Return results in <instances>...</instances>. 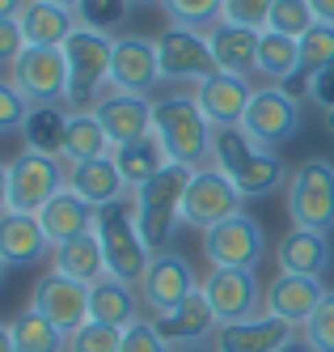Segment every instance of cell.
Here are the masks:
<instances>
[{
    "mask_svg": "<svg viewBox=\"0 0 334 352\" xmlns=\"http://www.w3.org/2000/svg\"><path fill=\"white\" fill-rule=\"evenodd\" d=\"M241 199L246 195L228 183L216 166H199V170H191V183H187V195H182V225L208 234L212 225L246 212Z\"/></svg>",
    "mask_w": 334,
    "mask_h": 352,
    "instance_id": "obj_8",
    "label": "cell"
},
{
    "mask_svg": "<svg viewBox=\"0 0 334 352\" xmlns=\"http://www.w3.org/2000/svg\"><path fill=\"white\" fill-rule=\"evenodd\" d=\"M68 72H72V89H68V107L93 102V98L110 85V56H115V34L106 30H89L76 26L64 43Z\"/></svg>",
    "mask_w": 334,
    "mask_h": 352,
    "instance_id": "obj_6",
    "label": "cell"
},
{
    "mask_svg": "<svg viewBox=\"0 0 334 352\" xmlns=\"http://www.w3.org/2000/svg\"><path fill=\"white\" fill-rule=\"evenodd\" d=\"M305 340H309L313 352H334V293H326L318 314L305 322Z\"/></svg>",
    "mask_w": 334,
    "mask_h": 352,
    "instance_id": "obj_41",
    "label": "cell"
},
{
    "mask_svg": "<svg viewBox=\"0 0 334 352\" xmlns=\"http://www.w3.org/2000/svg\"><path fill=\"white\" fill-rule=\"evenodd\" d=\"M51 250L34 212H0V259L5 267H30Z\"/></svg>",
    "mask_w": 334,
    "mask_h": 352,
    "instance_id": "obj_22",
    "label": "cell"
},
{
    "mask_svg": "<svg viewBox=\"0 0 334 352\" xmlns=\"http://www.w3.org/2000/svg\"><path fill=\"white\" fill-rule=\"evenodd\" d=\"M0 212H9V162H0Z\"/></svg>",
    "mask_w": 334,
    "mask_h": 352,
    "instance_id": "obj_48",
    "label": "cell"
},
{
    "mask_svg": "<svg viewBox=\"0 0 334 352\" xmlns=\"http://www.w3.org/2000/svg\"><path fill=\"white\" fill-rule=\"evenodd\" d=\"M157 56H161V81H178V85H199L216 72L208 34L195 26H169L157 34Z\"/></svg>",
    "mask_w": 334,
    "mask_h": 352,
    "instance_id": "obj_11",
    "label": "cell"
},
{
    "mask_svg": "<svg viewBox=\"0 0 334 352\" xmlns=\"http://www.w3.org/2000/svg\"><path fill=\"white\" fill-rule=\"evenodd\" d=\"M259 77H267V85H284L300 72V38H288V34H275V30H263L259 38Z\"/></svg>",
    "mask_w": 334,
    "mask_h": 352,
    "instance_id": "obj_33",
    "label": "cell"
},
{
    "mask_svg": "<svg viewBox=\"0 0 334 352\" xmlns=\"http://www.w3.org/2000/svg\"><path fill=\"white\" fill-rule=\"evenodd\" d=\"M271 9L275 0H224L220 21H233V26H246V30H267Z\"/></svg>",
    "mask_w": 334,
    "mask_h": 352,
    "instance_id": "obj_40",
    "label": "cell"
},
{
    "mask_svg": "<svg viewBox=\"0 0 334 352\" xmlns=\"http://www.w3.org/2000/svg\"><path fill=\"white\" fill-rule=\"evenodd\" d=\"M174 352H216V348H208V344H182V348H174Z\"/></svg>",
    "mask_w": 334,
    "mask_h": 352,
    "instance_id": "obj_51",
    "label": "cell"
},
{
    "mask_svg": "<svg viewBox=\"0 0 334 352\" xmlns=\"http://www.w3.org/2000/svg\"><path fill=\"white\" fill-rule=\"evenodd\" d=\"M68 111L64 102H47V107H30L21 123V136H25V148L30 153H43V157H64V132H68Z\"/></svg>",
    "mask_w": 334,
    "mask_h": 352,
    "instance_id": "obj_31",
    "label": "cell"
},
{
    "mask_svg": "<svg viewBox=\"0 0 334 352\" xmlns=\"http://www.w3.org/2000/svg\"><path fill=\"white\" fill-rule=\"evenodd\" d=\"M51 267H56L60 276H68V280H76V285H89V289L110 276L106 259H102V242H97L93 230L76 234V238H68L60 246H51Z\"/></svg>",
    "mask_w": 334,
    "mask_h": 352,
    "instance_id": "obj_26",
    "label": "cell"
},
{
    "mask_svg": "<svg viewBox=\"0 0 334 352\" xmlns=\"http://www.w3.org/2000/svg\"><path fill=\"white\" fill-rule=\"evenodd\" d=\"M309 5H313L318 21H326V26H334V0H309Z\"/></svg>",
    "mask_w": 334,
    "mask_h": 352,
    "instance_id": "obj_47",
    "label": "cell"
},
{
    "mask_svg": "<svg viewBox=\"0 0 334 352\" xmlns=\"http://www.w3.org/2000/svg\"><path fill=\"white\" fill-rule=\"evenodd\" d=\"M199 293L208 297V306L216 322H246L263 314V297L267 289L259 285V276L250 267H212L208 280L199 285Z\"/></svg>",
    "mask_w": 334,
    "mask_h": 352,
    "instance_id": "obj_10",
    "label": "cell"
},
{
    "mask_svg": "<svg viewBox=\"0 0 334 352\" xmlns=\"http://www.w3.org/2000/svg\"><path fill=\"white\" fill-rule=\"evenodd\" d=\"M157 81H161L157 38H148V34H115L110 89H123V94H148Z\"/></svg>",
    "mask_w": 334,
    "mask_h": 352,
    "instance_id": "obj_16",
    "label": "cell"
},
{
    "mask_svg": "<svg viewBox=\"0 0 334 352\" xmlns=\"http://www.w3.org/2000/svg\"><path fill=\"white\" fill-rule=\"evenodd\" d=\"M47 5H60V9H72V13H76V5H81V0H47Z\"/></svg>",
    "mask_w": 334,
    "mask_h": 352,
    "instance_id": "obj_52",
    "label": "cell"
},
{
    "mask_svg": "<svg viewBox=\"0 0 334 352\" xmlns=\"http://www.w3.org/2000/svg\"><path fill=\"white\" fill-rule=\"evenodd\" d=\"M203 255L212 259V267H250L254 272L267 255V234L250 212H237L203 234Z\"/></svg>",
    "mask_w": 334,
    "mask_h": 352,
    "instance_id": "obj_13",
    "label": "cell"
},
{
    "mask_svg": "<svg viewBox=\"0 0 334 352\" xmlns=\"http://www.w3.org/2000/svg\"><path fill=\"white\" fill-rule=\"evenodd\" d=\"M0 352H17V348H13V331H9L5 322H0Z\"/></svg>",
    "mask_w": 334,
    "mask_h": 352,
    "instance_id": "obj_49",
    "label": "cell"
},
{
    "mask_svg": "<svg viewBox=\"0 0 334 352\" xmlns=\"http://www.w3.org/2000/svg\"><path fill=\"white\" fill-rule=\"evenodd\" d=\"M123 344V331L119 327H102V322H85V327H76V331L68 336V348L64 352H119Z\"/></svg>",
    "mask_w": 334,
    "mask_h": 352,
    "instance_id": "obj_38",
    "label": "cell"
},
{
    "mask_svg": "<svg viewBox=\"0 0 334 352\" xmlns=\"http://www.w3.org/2000/svg\"><path fill=\"white\" fill-rule=\"evenodd\" d=\"M9 81L21 89V98L30 107L68 102L72 72H68L64 47H25V52L13 60V68H9Z\"/></svg>",
    "mask_w": 334,
    "mask_h": 352,
    "instance_id": "obj_7",
    "label": "cell"
},
{
    "mask_svg": "<svg viewBox=\"0 0 334 352\" xmlns=\"http://www.w3.org/2000/svg\"><path fill=\"white\" fill-rule=\"evenodd\" d=\"M305 98H309L313 107H322L326 115L334 111V64H326V68L313 72V77H309V94H305Z\"/></svg>",
    "mask_w": 334,
    "mask_h": 352,
    "instance_id": "obj_44",
    "label": "cell"
},
{
    "mask_svg": "<svg viewBox=\"0 0 334 352\" xmlns=\"http://www.w3.org/2000/svg\"><path fill=\"white\" fill-rule=\"evenodd\" d=\"M132 5H161V0H132Z\"/></svg>",
    "mask_w": 334,
    "mask_h": 352,
    "instance_id": "obj_53",
    "label": "cell"
},
{
    "mask_svg": "<svg viewBox=\"0 0 334 352\" xmlns=\"http://www.w3.org/2000/svg\"><path fill=\"white\" fill-rule=\"evenodd\" d=\"M313 26H318V13H313L309 0H275L271 21H267V30L288 34V38H305Z\"/></svg>",
    "mask_w": 334,
    "mask_h": 352,
    "instance_id": "obj_35",
    "label": "cell"
},
{
    "mask_svg": "<svg viewBox=\"0 0 334 352\" xmlns=\"http://www.w3.org/2000/svg\"><path fill=\"white\" fill-rule=\"evenodd\" d=\"M288 340H296V327L279 322L271 314H259L246 322H220L212 336V348L216 352H279Z\"/></svg>",
    "mask_w": 334,
    "mask_h": 352,
    "instance_id": "obj_20",
    "label": "cell"
},
{
    "mask_svg": "<svg viewBox=\"0 0 334 352\" xmlns=\"http://www.w3.org/2000/svg\"><path fill=\"white\" fill-rule=\"evenodd\" d=\"M279 352H313V348H309V340H288Z\"/></svg>",
    "mask_w": 334,
    "mask_h": 352,
    "instance_id": "obj_50",
    "label": "cell"
},
{
    "mask_svg": "<svg viewBox=\"0 0 334 352\" xmlns=\"http://www.w3.org/2000/svg\"><path fill=\"white\" fill-rule=\"evenodd\" d=\"M259 38H263V30H246V26H233V21H216V26L208 30V47H212L216 72L250 77V72L259 68Z\"/></svg>",
    "mask_w": 334,
    "mask_h": 352,
    "instance_id": "obj_23",
    "label": "cell"
},
{
    "mask_svg": "<svg viewBox=\"0 0 334 352\" xmlns=\"http://www.w3.org/2000/svg\"><path fill=\"white\" fill-rule=\"evenodd\" d=\"M17 26H21L25 47H64V43H68V34L81 26V21H76V13H72V9L47 5V0H30V5L21 9Z\"/></svg>",
    "mask_w": 334,
    "mask_h": 352,
    "instance_id": "obj_29",
    "label": "cell"
},
{
    "mask_svg": "<svg viewBox=\"0 0 334 352\" xmlns=\"http://www.w3.org/2000/svg\"><path fill=\"white\" fill-rule=\"evenodd\" d=\"M110 157H115V166H119V174H123L127 191H140L148 179H157V174L169 166V157H165L161 140L152 136V132H148V136H140V140L115 144V148H110Z\"/></svg>",
    "mask_w": 334,
    "mask_h": 352,
    "instance_id": "obj_30",
    "label": "cell"
},
{
    "mask_svg": "<svg viewBox=\"0 0 334 352\" xmlns=\"http://www.w3.org/2000/svg\"><path fill=\"white\" fill-rule=\"evenodd\" d=\"M89 318L102 322V327L127 331L132 322H140V289L127 285V280H115V276L97 280L89 289Z\"/></svg>",
    "mask_w": 334,
    "mask_h": 352,
    "instance_id": "obj_27",
    "label": "cell"
},
{
    "mask_svg": "<svg viewBox=\"0 0 334 352\" xmlns=\"http://www.w3.org/2000/svg\"><path fill=\"white\" fill-rule=\"evenodd\" d=\"M30 310H38L51 327H60L64 336H72L76 327L89 322V285H76L51 267L30 293Z\"/></svg>",
    "mask_w": 334,
    "mask_h": 352,
    "instance_id": "obj_15",
    "label": "cell"
},
{
    "mask_svg": "<svg viewBox=\"0 0 334 352\" xmlns=\"http://www.w3.org/2000/svg\"><path fill=\"white\" fill-rule=\"evenodd\" d=\"M110 136L97 123L93 111L72 107L68 111V132H64V157L68 162H89V157H110Z\"/></svg>",
    "mask_w": 334,
    "mask_h": 352,
    "instance_id": "obj_32",
    "label": "cell"
},
{
    "mask_svg": "<svg viewBox=\"0 0 334 352\" xmlns=\"http://www.w3.org/2000/svg\"><path fill=\"white\" fill-rule=\"evenodd\" d=\"M0 280H5V259H0Z\"/></svg>",
    "mask_w": 334,
    "mask_h": 352,
    "instance_id": "obj_55",
    "label": "cell"
},
{
    "mask_svg": "<svg viewBox=\"0 0 334 352\" xmlns=\"http://www.w3.org/2000/svg\"><path fill=\"white\" fill-rule=\"evenodd\" d=\"M148 322L157 327V336H161L169 348H182V344H208V336H216V327H220L203 293H191L182 306H174L169 314H152Z\"/></svg>",
    "mask_w": 334,
    "mask_h": 352,
    "instance_id": "obj_21",
    "label": "cell"
},
{
    "mask_svg": "<svg viewBox=\"0 0 334 352\" xmlns=\"http://www.w3.org/2000/svg\"><path fill=\"white\" fill-rule=\"evenodd\" d=\"M119 352H174V348L157 336V327H152L148 318H140V322H132V327L123 331Z\"/></svg>",
    "mask_w": 334,
    "mask_h": 352,
    "instance_id": "obj_43",
    "label": "cell"
},
{
    "mask_svg": "<svg viewBox=\"0 0 334 352\" xmlns=\"http://www.w3.org/2000/svg\"><path fill=\"white\" fill-rule=\"evenodd\" d=\"M326 64H334V26L318 21V26L300 38V68L313 77V72L326 68Z\"/></svg>",
    "mask_w": 334,
    "mask_h": 352,
    "instance_id": "obj_39",
    "label": "cell"
},
{
    "mask_svg": "<svg viewBox=\"0 0 334 352\" xmlns=\"http://www.w3.org/2000/svg\"><path fill=\"white\" fill-rule=\"evenodd\" d=\"M334 259V246H330V234H318V230H292L279 238L275 246V263L279 272H292V276H322Z\"/></svg>",
    "mask_w": 334,
    "mask_h": 352,
    "instance_id": "obj_25",
    "label": "cell"
},
{
    "mask_svg": "<svg viewBox=\"0 0 334 352\" xmlns=\"http://www.w3.org/2000/svg\"><path fill=\"white\" fill-rule=\"evenodd\" d=\"M326 285L322 276H292V272H279L275 280L267 285V297H263V314L288 322V327H305L318 306L326 301Z\"/></svg>",
    "mask_w": 334,
    "mask_h": 352,
    "instance_id": "obj_17",
    "label": "cell"
},
{
    "mask_svg": "<svg viewBox=\"0 0 334 352\" xmlns=\"http://www.w3.org/2000/svg\"><path fill=\"white\" fill-rule=\"evenodd\" d=\"M25 52V38L17 21H0V68H13V60Z\"/></svg>",
    "mask_w": 334,
    "mask_h": 352,
    "instance_id": "obj_45",
    "label": "cell"
},
{
    "mask_svg": "<svg viewBox=\"0 0 334 352\" xmlns=\"http://www.w3.org/2000/svg\"><path fill=\"white\" fill-rule=\"evenodd\" d=\"M241 132L263 144V148H284L296 132H300V98H292L288 89L267 85V89H254L250 98V111L241 119Z\"/></svg>",
    "mask_w": 334,
    "mask_h": 352,
    "instance_id": "obj_9",
    "label": "cell"
},
{
    "mask_svg": "<svg viewBox=\"0 0 334 352\" xmlns=\"http://www.w3.org/2000/svg\"><path fill=\"white\" fill-rule=\"evenodd\" d=\"M9 331H13V348L17 352H64L68 348V336L60 331V327H51L38 310H21L9 322Z\"/></svg>",
    "mask_w": 334,
    "mask_h": 352,
    "instance_id": "obj_34",
    "label": "cell"
},
{
    "mask_svg": "<svg viewBox=\"0 0 334 352\" xmlns=\"http://www.w3.org/2000/svg\"><path fill=\"white\" fill-rule=\"evenodd\" d=\"M284 195H288V217L296 230H318V234L334 230V166L326 157L300 162Z\"/></svg>",
    "mask_w": 334,
    "mask_h": 352,
    "instance_id": "obj_5",
    "label": "cell"
},
{
    "mask_svg": "<svg viewBox=\"0 0 334 352\" xmlns=\"http://www.w3.org/2000/svg\"><path fill=\"white\" fill-rule=\"evenodd\" d=\"M165 17L174 26H195V30H212L220 13H224V0H161Z\"/></svg>",
    "mask_w": 334,
    "mask_h": 352,
    "instance_id": "obj_36",
    "label": "cell"
},
{
    "mask_svg": "<svg viewBox=\"0 0 334 352\" xmlns=\"http://www.w3.org/2000/svg\"><path fill=\"white\" fill-rule=\"evenodd\" d=\"M25 115H30V102L21 98V89L13 81L0 77V136H5V132H21Z\"/></svg>",
    "mask_w": 334,
    "mask_h": 352,
    "instance_id": "obj_42",
    "label": "cell"
},
{
    "mask_svg": "<svg viewBox=\"0 0 334 352\" xmlns=\"http://www.w3.org/2000/svg\"><path fill=\"white\" fill-rule=\"evenodd\" d=\"M187 183H191V170L187 166H165L157 179H148L140 191H132L136 199V217H140V234L148 242V250H169V238L174 230L182 225V195H187Z\"/></svg>",
    "mask_w": 334,
    "mask_h": 352,
    "instance_id": "obj_4",
    "label": "cell"
},
{
    "mask_svg": "<svg viewBox=\"0 0 334 352\" xmlns=\"http://www.w3.org/2000/svg\"><path fill=\"white\" fill-rule=\"evenodd\" d=\"M68 187V170L60 166V157H43L25 148L21 157L9 162V208L13 212H43V204L56 191Z\"/></svg>",
    "mask_w": 334,
    "mask_h": 352,
    "instance_id": "obj_12",
    "label": "cell"
},
{
    "mask_svg": "<svg viewBox=\"0 0 334 352\" xmlns=\"http://www.w3.org/2000/svg\"><path fill=\"white\" fill-rule=\"evenodd\" d=\"M127 9H132V0H81L76 5V21L89 30H115L119 21H127Z\"/></svg>",
    "mask_w": 334,
    "mask_h": 352,
    "instance_id": "obj_37",
    "label": "cell"
},
{
    "mask_svg": "<svg viewBox=\"0 0 334 352\" xmlns=\"http://www.w3.org/2000/svg\"><path fill=\"white\" fill-rule=\"evenodd\" d=\"M326 128H330V132H334V111H330V115H326Z\"/></svg>",
    "mask_w": 334,
    "mask_h": 352,
    "instance_id": "obj_54",
    "label": "cell"
},
{
    "mask_svg": "<svg viewBox=\"0 0 334 352\" xmlns=\"http://www.w3.org/2000/svg\"><path fill=\"white\" fill-rule=\"evenodd\" d=\"M93 234H97V242H102L106 272L115 276V280H127V285L140 289L152 250H148V242H144V234H140L136 199L123 195V199H115V204H102L97 217H93Z\"/></svg>",
    "mask_w": 334,
    "mask_h": 352,
    "instance_id": "obj_3",
    "label": "cell"
},
{
    "mask_svg": "<svg viewBox=\"0 0 334 352\" xmlns=\"http://www.w3.org/2000/svg\"><path fill=\"white\" fill-rule=\"evenodd\" d=\"M191 293H199L191 259H182L178 250H157V255L148 259L144 280H140V301L148 306V318L152 314H169L174 306H182Z\"/></svg>",
    "mask_w": 334,
    "mask_h": 352,
    "instance_id": "obj_14",
    "label": "cell"
},
{
    "mask_svg": "<svg viewBox=\"0 0 334 352\" xmlns=\"http://www.w3.org/2000/svg\"><path fill=\"white\" fill-rule=\"evenodd\" d=\"M212 166H216L246 199L271 195V191H279V187H288V179H292V174L284 170V157H275L271 148L254 144L241 128H216Z\"/></svg>",
    "mask_w": 334,
    "mask_h": 352,
    "instance_id": "obj_2",
    "label": "cell"
},
{
    "mask_svg": "<svg viewBox=\"0 0 334 352\" xmlns=\"http://www.w3.org/2000/svg\"><path fill=\"white\" fill-rule=\"evenodd\" d=\"M68 187L76 195H85L93 208L115 204V199L127 195V183L115 166V157H89V162H72L68 166Z\"/></svg>",
    "mask_w": 334,
    "mask_h": 352,
    "instance_id": "obj_28",
    "label": "cell"
},
{
    "mask_svg": "<svg viewBox=\"0 0 334 352\" xmlns=\"http://www.w3.org/2000/svg\"><path fill=\"white\" fill-rule=\"evenodd\" d=\"M93 217H97V208L89 204V199L76 195L72 187H64V191H56V195L43 204L38 225H43L47 242L60 246V242H68V238H76V234H89V230H93Z\"/></svg>",
    "mask_w": 334,
    "mask_h": 352,
    "instance_id": "obj_24",
    "label": "cell"
},
{
    "mask_svg": "<svg viewBox=\"0 0 334 352\" xmlns=\"http://www.w3.org/2000/svg\"><path fill=\"white\" fill-rule=\"evenodd\" d=\"M191 94H195V102H199L203 115H208L212 128H241V119L250 111V98H254V85H250V77L212 72V77L199 81Z\"/></svg>",
    "mask_w": 334,
    "mask_h": 352,
    "instance_id": "obj_19",
    "label": "cell"
},
{
    "mask_svg": "<svg viewBox=\"0 0 334 352\" xmlns=\"http://www.w3.org/2000/svg\"><path fill=\"white\" fill-rule=\"evenodd\" d=\"M25 5H30V0H0V21H17Z\"/></svg>",
    "mask_w": 334,
    "mask_h": 352,
    "instance_id": "obj_46",
    "label": "cell"
},
{
    "mask_svg": "<svg viewBox=\"0 0 334 352\" xmlns=\"http://www.w3.org/2000/svg\"><path fill=\"white\" fill-rule=\"evenodd\" d=\"M89 111L97 115V123L106 128L110 144H127V140H140L152 132V102L148 94H123V89H102Z\"/></svg>",
    "mask_w": 334,
    "mask_h": 352,
    "instance_id": "obj_18",
    "label": "cell"
},
{
    "mask_svg": "<svg viewBox=\"0 0 334 352\" xmlns=\"http://www.w3.org/2000/svg\"><path fill=\"white\" fill-rule=\"evenodd\" d=\"M152 136L161 140L165 157L174 166L199 170L212 162V140L216 128L208 123V115L199 111L195 94H165L152 102Z\"/></svg>",
    "mask_w": 334,
    "mask_h": 352,
    "instance_id": "obj_1",
    "label": "cell"
}]
</instances>
